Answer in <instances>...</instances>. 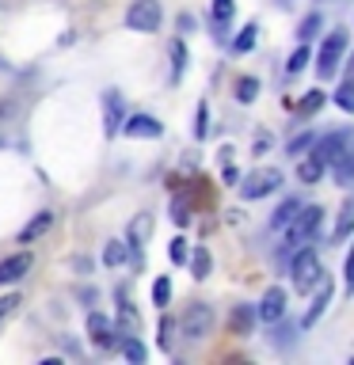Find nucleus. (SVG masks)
<instances>
[{
    "label": "nucleus",
    "mask_w": 354,
    "mask_h": 365,
    "mask_svg": "<svg viewBox=\"0 0 354 365\" xmlns=\"http://www.w3.org/2000/svg\"><path fill=\"white\" fill-rule=\"evenodd\" d=\"M320 221H324V210H320V205H301V213L285 225V244H290V247H305L308 240L316 236Z\"/></svg>",
    "instance_id": "nucleus-1"
},
{
    "label": "nucleus",
    "mask_w": 354,
    "mask_h": 365,
    "mask_svg": "<svg viewBox=\"0 0 354 365\" xmlns=\"http://www.w3.org/2000/svg\"><path fill=\"white\" fill-rule=\"evenodd\" d=\"M290 278H293V289L297 293H308L316 289L320 278H324V270H320V259L316 251H297L293 262H290Z\"/></svg>",
    "instance_id": "nucleus-2"
},
{
    "label": "nucleus",
    "mask_w": 354,
    "mask_h": 365,
    "mask_svg": "<svg viewBox=\"0 0 354 365\" xmlns=\"http://www.w3.org/2000/svg\"><path fill=\"white\" fill-rule=\"evenodd\" d=\"M343 53H347V31H331L328 38H324V46H320V53H316V76L320 80L335 76Z\"/></svg>",
    "instance_id": "nucleus-3"
},
{
    "label": "nucleus",
    "mask_w": 354,
    "mask_h": 365,
    "mask_svg": "<svg viewBox=\"0 0 354 365\" xmlns=\"http://www.w3.org/2000/svg\"><path fill=\"white\" fill-rule=\"evenodd\" d=\"M160 19H164V11H160V0H133V4L126 8V27L137 31V34H153V31H160Z\"/></svg>",
    "instance_id": "nucleus-4"
},
{
    "label": "nucleus",
    "mask_w": 354,
    "mask_h": 365,
    "mask_svg": "<svg viewBox=\"0 0 354 365\" xmlns=\"http://www.w3.org/2000/svg\"><path fill=\"white\" fill-rule=\"evenodd\" d=\"M282 187V171L278 168H256L248 179H240V198L256 202V198H267Z\"/></svg>",
    "instance_id": "nucleus-5"
},
{
    "label": "nucleus",
    "mask_w": 354,
    "mask_h": 365,
    "mask_svg": "<svg viewBox=\"0 0 354 365\" xmlns=\"http://www.w3.org/2000/svg\"><path fill=\"white\" fill-rule=\"evenodd\" d=\"M183 335L187 339H206L213 331V308L210 304H191L187 312H183Z\"/></svg>",
    "instance_id": "nucleus-6"
},
{
    "label": "nucleus",
    "mask_w": 354,
    "mask_h": 365,
    "mask_svg": "<svg viewBox=\"0 0 354 365\" xmlns=\"http://www.w3.org/2000/svg\"><path fill=\"white\" fill-rule=\"evenodd\" d=\"M347 141H350V133H324V137H316V145H313V160H320L324 168H331L339 160V153L347 148Z\"/></svg>",
    "instance_id": "nucleus-7"
},
{
    "label": "nucleus",
    "mask_w": 354,
    "mask_h": 365,
    "mask_svg": "<svg viewBox=\"0 0 354 365\" xmlns=\"http://www.w3.org/2000/svg\"><path fill=\"white\" fill-rule=\"evenodd\" d=\"M153 236V213H141V217H133L130 221V228H126V244H130V251H133V262L141 267L145 262V255H141V247H145V240Z\"/></svg>",
    "instance_id": "nucleus-8"
},
{
    "label": "nucleus",
    "mask_w": 354,
    "mask_h": 365,
    "mask_svg": "<svg viewBox=\"0 0 354 365\" xmlns=\"http://www.w3.org/2000/svg\"><path fill=\"white\" fill-rule=\"evenodd\" d=\"M256 312L263 324H278V319L285 316V289L282 285H270L267 293H263V301L256 304Z\"/></svg>",
    "instance_id": "nucleus-9"
},
{
    "label": "nucleus",
    "mask_w": 354,
    "mask_h": 365,
    "mask_svg": "<svg viewBox=\"0 0 354 365\" xmlns=\"http://www.w3.org/2000/svg\"><path fill=\"white\" fill-rule=\"evenodd\" d=\"M88 335H91V342H96V346H118V331H114V324L103 312H91L88 316Z\"/></svg>",
    "instance_id": "nucleus-10"
},
{
    "label": "nucleus",
    "mask_w": 354,
    "mask_h": 365,
    "mask_svg": "<svg viewBox=\"0 0 354 365\" xmlns=\"http://www.w3.org/2000/svg\"><path fill=\"white\" fill-rule=\"evenodd\" d=\"M31 267H34L31 251H16V255L0 259V285H11V282H19V278H23V274H27Z\"/></svg>",
    "instance_id": "nucleus-11"
},
{
    "label": "nucleus",
    "mask_w": 354,
    "mask_h": 365,
    "mask_svg": "<svg viewBox=\"0 0 354 365\" xmlns=\"http://www.w3.org/2000/svg\"><path fill=\"white\" fill-rule=\"evenodd\" d=\"M118 130H122V96L118 91H107L103 96V133L114 137Z\"/></svg>",
    "instance_id": "nucleus-12"
},
{
    "label": "nucleus",
    "mask_w": 354,
    "mask_h": 365,
    "mask_svg": "<svg viewBox=\"0 0 354 365\" xmlns=\"http://www.w3.org/2000/svg\"><path fill=\"white\" fill-rule=\"evenodd\" d=\"M259 324V312L251 304H233V312H228V331L233 335H251Z\"/></svg>",
    "instance_id": "nucleus-13"
},
{
    "label": "nucleus",
    "mask_w": 354,
    "mask_h": 365,
    "mask_svg": "<svg viewBox=\"0 0 354 365\" xmlns=\"http://www.w3.org/2000/svg\"><path fill=\"white\" fill-rule=\"evenodd\" d=\"M122 133H130V137H160L164 125H160L153 114H130V118L122 122Z\"/></svg>",
    "instance_id": "nucleus-14"
},
{
    "label": "nucleus",
    "mask_w": 354,
    "mask_h": 365,
    "mask_svg": "<svg viewBox=\"0 0 354 365\" xmlns=\"http://www.w3.org/2000/svg\"><path fill=\"white\" fill-rule=\"evenodd\" d=\"M50 228H54V213H50V210H39V213H34L27 225L19 228V244H34V240L46 236Z\"/></svg>",
    "instance_id": "nucleus-15"
},
{
    "label": "nucleus",
    "mask_w": 354,
    "mask_h": 365,
    "mask_svg": "<svg viewBox=\"0 0 354 365\" xmlns=\"http://www.w3.org/2000/svg\"><path fill=\"white\" fill-rule=\"evenodd\" d=\"M331 304V278L324 274V278H320V293H316V301H313V308H308V316H305V327H313L320 316H324V308Z\"/></svg>",
    "instance_id": "nucleus-16"
},
{
    "label": "nucleus",
    "mask_w": 354,
    "mask_h": 365,
    "mask_svg": "<svg viewBox=\"0 0 354 365\" xmlns=\"http://www.w3.org/2000/svg\"><path fill=\"white\" fill-rule=\"evenodd\" d=\"M350 232H354V194H347V202L339 205V221H335L331 240H347Z\"/></svg>",
    "instance_id": "nucleus-17"
},
{
    "label": "nucleus",
    "mask_w": 354,
    "mask_h": 365,
    "mask_svg": "<svg viewBox=\"0 0 354 365\" xmlns=\"http://www.w3.org/2000/svg\"><path fill=\"white\" fill-rule=\"evenodd\" d=\"M331 171H335V182H339V187H350V182H354V148H343L339 160L331 164Z\"/></svg>",
    "instance_id": "nucleus-18"
},
{
    "label": "nucleus",
    "mask_w": 354,
    "mask_h": 365,
    "mask_svg": "<svg viewBox=\"0 0 354 365\" xmlns=\"http://www.w3.org/2000/svg\"><path fill=\"white\" fill-rule=\"evenodd\" d=\"M324 171H328V168L320 164V160H313V156H301V160H297V179H301V182H308V187L324 179Z\"/></svg>",
    "instance_id": "nucleus-19"
},
{
    "label": "nucleus",
    "mask_w": 354,
    "mask_h": 365,
    "mask_svg": "<svg viewBox=\"0 0 354 365\" xmlns=\"http://www.w3.org/2000/svg\"><path fill=\"white\" fill-rule=\"evenodd\" d=\"M324 91H308V96L305 99H297V103H290V107H293V114H297V118H313V114L320 110V107H324Z\"/></svg>",
    "instance_id": "nucleus-20"
},
{
    "label": "nucleus",
    "mask_w": 354,
    "mask_h": 365,
    "mask_svg": "<svg viewBox=\"0 0 354 365\" xmlns=\"http://www.w3.org/2000/svg\"><path fill=\"white\" fill-rule=\"evenodd\" d=\"M210 270H213V255H210V247H194L191 251V274L194 278H210Z\"/></svg>",
    "instance_id": "nucleus-21"
},
{
    "label": "nucleus",
    "mask_w": 354,
    "mask_h": 365,
    "mask_svg": "<svg viewBox=\"0 0 354 365\" xmlns=\"http://www.w3.org/2000/svg\"><path fill=\"white\" fill-rule=\"evenodd\" d=\"M297 213H301V202H297V198H285V202L278 205V210H274V217H270V228H285V225H290Z\"/></svg>",
    "instance_id": "nucleus-22"
},
{
    "label": "nucleus",
    "mask_w": 354,
    "mask_h": 365,
    "mask_svg": "<svg viewBox=\"0 0 354 365\" xmlns=\"http://www.w3.org/2000/svg\"><path fill=\"white\" fill-rule=\"evenodd\" d=\"M118 324H122L126 331H130V335H133L137 327H141V319H137V312H133V304L126 301V289H118Z\"/></svg>",
    "instance_id": "nucleus-23"
},
{
    "label": "nucleus",
    "mask_w": 354,
    "mask_h": 365,
    "mask_svg": "<svg viewBox=\"0 0 354 365\" xmlns=\"http://www.w3.org/2000/svg\"><path fill=\"white\" fill-rule=\"evenodd\" d=\"M183 68H187V46H183V38H176L171 42V84L183 80Z\"/></svg>",
    "instance_id": "nucleus-24"
},
{
    "label": "nucleus",
    "mask_w": 354,
    "mask_h": 365,
    "mask_svg": "<svg viewBox=\"0 0 354 365\" xmlns=\"http://www.w3.org/2000/svg\"><path fill=\"white\" fill-rule=\"evenodd\" d=\"M126 251H130V244H126V240H111V244L103 247V262H107V267H122V262H126Z\"/></svg>",
    "instance_id": "nucleus-25"
},
{
    "label": "nucleus",
    "mask_w": 354,
    "mask_h": 365,
    "mask_svg": "<svg viewBox=\"0 0 354 365\" xmlns=\"http://www.w3.org/2000/svg\"><path fill=\"white\" fill-rule=\"evenodd\" d=\"M236 99L240 103H256L259 99V80L256 76H240L236 80Z\"/></svg>",
    "instance_id": "nucleus-26"
},
{
    "label": "nucleus",
    "mask_w": 354,
    "mask_h": 365,
    "mask_svg": "<svg viewBox=\"0 0 354 365\" xmlns=\"http://www.w3.org/2000/svg\"><path fill=\"white\" fill-rule=\"evenodd\" d=\"M171 221H176L179 228L191 225V202L183 198V194H176V198H171Z\"/></svg>",
    "instance_id": "nucleus-27"
},
{
    "label": "nucleus",
    "mask_w": 354,
    "mask_h": 365,
    "mask_svg": "<svg viewBox=\"0 0 354 365\" xmlns=\"http://www.w3.org/2000/svg\"><path fill=\"white\" fill-rule=\"evenodd\" d=\"M122 354H126V361H130V365H145V346H141V339H126L122 342Z\"/></svg>",
    "instance_id": "nucleus-28"
},
{
    "label": "nucleus",
    "mask_w": 354,
    "mask_h": 365,
    "mask_svg": "<svg viewBox=\"0 0 354 365\" xmlns=\"http://www.w3.org/2000/svg\"><path fill=\"white\" fill-rule=\"evenodd\" d=\"M233 16H236V4H233V0H213V23H217V27H225Z\"/></svg>",
    "instance_id": "nucleus-29"
},
{
    "label": "nucleus",
    "mask_w": 354,
    "mask_h": 365,
    "mask_svg": "<svg viewBox=\"0 0 354 365\" xmlns=\"http://www.w3.org/2000/svg\"><path fill=\"white\" fill-rule=\"evenodd\" d=\"M256 31H259V27H256V23H248V27H244V31H240V34H236V42H233V50H236V53H248V50H251V46H256Z\"/></svg>",
    "instance_id": "nucleus-30"
},
{
    "label": "nucleus",
    "mask_w": 354,
    "mask_h": 365,
    "mask_svg": "<svg viewBox=\"0 0 354 365\" xmlns=\"http://www.w3.org/2000/svg\"><path fill=\"white\" fill-rule=\"evenodd\" d=\"M335 103H339L347 114H354V80H347V84L335 88Z\"/></svg>",
    "instance_id": "nucleus-31"
},
{
    "label": "nucleus",
    "mask_w": 354,
    "mask_h": 365,
    "mask_svg": "<svg viewBox=\"0 0 354 365\" xmlns=\"http://www.w3.org/2000/svg\"><path fill=\"white\" fill-rule=\"evenodd\" d=\"M168 259L171 262H191V247H187V240H183V236H176L168 244Z\"/></svg>",
    "instance_id": "nucleus-32"
},
{
    "label": "nucleus",
    "mask_w": 354,
    "mask_h": 365,
    "mask_svg": "<svg viewBox=\"0 0 354 365\" xmlns=\"http://www.w3.org/2000/svg\"><path fill=\"white\" fill-rule=\"evenodd\" d=\"M19 304H23V297H19V293H4V297H0V324H4L8 316H16V312H19Z\"/></svg>",
    "instance_id": "nucleus-33"
},
{
    "label": "nucleus",
    "mask_w": 354,
    "mask_h": 365,
    "mask_svg": "<svg viewBox=\"0 0 354 365\" xmlns=\"http://www.w3.org/2000/svg\"><path fill=\"white\" fill-rule=\"evenodd\" d=\"M210 133V107H206V103H198V110H194V137H202Z\"/></svg>",
    "instance_id": "nucleus-34"
},
{
    "label": "nucleus",
    "mask_w": 354,
    "mask_h": 365,
    "mask_svg": "<svg viewBox=\"0 0 354 365\" xmlns=\"http://www.w3.org/2000/svg\"><path fill=\"white\" fill-rule=\"evenodd\" d=\"M313 145H316V133H301V137H290L285 153H290V156H301L305 148H313Z\"/></svg>",
    "instance_id": "nucleus-35"
},
{
    "label": "nucleus",
    "mask_w": 354,
    "mask_h": 365,
    "mask_svg": "<svg viewBox=\"0 0 354 365\" xmlns=\"http://www.w3.org/2000/svg\"><path fill=\"white\" fill-rule=\"evenodd\" d=\"M168 301H171V278H156L153 282V304L164 308Z\"/></svg>",
    "instance_id": "nucleus-36"
},
{
    "label": "nucleus",
    "mask_w": 354,
    "mask_h": 365,
    "mask_svg": "<svg viewBox=\"0 0 354 365\" xmlns=\"http://www.w3.org/2000/svg\"><path fill=\"white\" fill-rule=\"evenodd\" d=\"M305 61H308V50H305V46H297V50L290 53V61H285V73H290V76H297V73L305 68Z\"/></svg>",
    "instance_id": "nucleus-37"
},
{
    "label": "nucleus",
    "mask_w": 354,
    "mask_h": 365,
    "mask_svg": "<svg viewBox=\"0 0 354 365\" xmlns=\"http://www.w3.org/2000/svg\"><path fill=\"white\" fill-rule=\"evenodd\" d=\"M320 23H324V19H320V11H313V16H305L301 31H297V34H301V42H308V38H313V34L320 31Z\"/></svg>",
    "instance_id": "nucleus-38"
},
{
    "label": "nucleus",
    "mask_w": 354,
    "mask_h": 365,
    "mask_svg": "<svg viewBox=\"0 0 354 365\" xmlns=\"http://www.w3.org/2000/svg\"><path fill=\"white\" fill-rule=\"evenodd\" d=\"M171 335H176V324L168 316H160V350H171Z\"/></svg>",
    "instance_id": "nucleus-39"
},
{
    "label": "nucleus",
    "mask_w": 354,
    "mask_h": 365,
    "mask_svg": "<svg viewBox=\"0 0 354 365\" xmlns=\"http://www.w3.org/2000/svg\"><path fill=\"white\" fill-rule=\"evenodd\" d=\"M270 145H274V137L263 130V133H256V145H251V153L256 156H263V153H270Z\"/></svg>",
    "instance_id": "nucleus-40"
},
{
    "label": "nucleus",
    "mask_w": 354,
    "mask_h": 365,
    "mask_svg": "<svg viewBox=\"0 0 354 365\" xmlns=\"http://www.w3.org/2000/svg\"><path fill=\"white\" fill-rule=\"evenodd\" d=\"M343 278H347V293L354 297V247H350V255H347V267H343Z\"/></svg>",
    "instance_id": "nucleus-41"
},
{
    "label": "nucleus",
    "mask_w": 354,
    "mask_h": 365,
    "mask_svg": "<svg viewBox=\"0 0 354 365\" xmlns=\"http://www.w3.org/2000/svg\"><path fill=\"white\" fill-rule=\"evenodd\" d=\"M221 179H225V187H240V171H236V164H225V168H221Z\"/></svg>",
    "instance_id": "nucleus-42"
},
{
    "label": "nucleus",
    "mask_w": 354,
    "mask_h": 365,
    "mask_svg": "<svg viewBox=\"0 0 354 365\" xmlns=\"http://www.w3.org/2000/svg\"><path fill=\"white\" fill-rule=\"evenodd\" d=\"M350 80H354V61H350Z\"/></svg>",
    "instance_id": "nucleus-43"
}]
</instances>
